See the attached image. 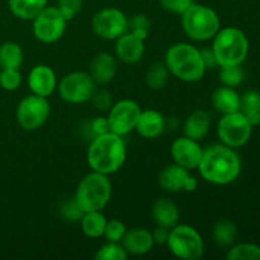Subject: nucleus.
Listing matches in <instances>:
<instances>
[{"instance_id": "a878e982", "label": "nucleus", "mask_w": 260, "mask_h": 260, "mask_svg": "<svg viewBox=\"0 0 260 260\" xmlns=\"http://www.w3.org/2000/svg\"><path fill=\"white\" fill-rule=\"evenodd\" d=\"M213 241L221 248H229L238 238V228L230 220H218L212 229Z\"/></svg>"}, {"instance_id": "f257e3e1", "label": "nucleus", "mask_w": 260, "mask_h": 260, "mask_svg": "<svg viewBox=\"0 0 260 260\" xmlns=\"http://www.w3.org/2000/svg\"><path fill=\"white\" fill-rule=\"evenodd\" d=\"M198 172L208 183L226 185L236 180L241 172V160L234 149L215 144L203 149Z\"/></svg>"}, {"instance_id": "bb28decb", "label": "nucleus", "mask_w": 260, "mask_h": 260, "mask_svg": "<svg viewBox=\"0 0 260 260\" xmlns=\"http://www.w3.org/2000/svg\"><path fill=\"white\" fill-rule=\"evenodd\" d=\"M240 112L253 126L260 124V93L248 90L240 96Z\"/></svg>"}, {"instance_id": "a19ab883", "label": "nucleus", "mask_w": 260, "mask_h": 260, "mask_svg": "<svg viewBox=\"0 0 260 260\" xmlns=\"http://www.w3.org/2000/svg\"><path fill=\"white\" fill-rule=\"evenodd\" d=\"M200 51H201V57H202L203 63H205L206 70H207V69L217 68L218 66L217 58H216L212 48H202V50Z\"/></svg>"}, {"instance_id": "c756f323", "label": "nucleus", "mask_w": 260, "mask_h": 260, "mask_svg": "<svg viewBox=\"0 0 260 260\" xmlns=\"http://www.w3.org/2000/svg\"><path fill=\"white\" fill-rule=\"evenodd\" d=\"M229 260H260V246L254 244H238L229 250Z\"/></svg>"}, {"instance_id": "39448f33", "label": "nucleus", "mask_w": 260, "mask_h": 260, "mask_svg": "<svg viewBox=\"0 0 260 260\" xmlns=\"http://www.w3.org/2000/svg\"><path fill=\"white\" fill-rule=\"evenodd\" d=\"M111 197L112 183L108 175L91 172L79 182L74 198L84 212H90L104 210Z\"/></svg>"}, {"instance_id": "393cba45", "label": "nucleus", "mask_w": 260, "mask_h": 260, "mask_svg": "<svg viewBox=\"0 0 260 260\" xmlns=\"http://www.w3.org/2000/svg\"><path fill=\"white\" fill-rule=\"evenodd\" d=\"M106 216L102 213V211H90V212H84L83 217L80 220L81 230L84 235L91 239L102 238L104 234V229L107 225Z\"/></svg>"}, {"instance_id": "f704fd0d", "label": "nucleus", "mask_w": 260, "mask_h": 260, "mask_svg": "<svg viewBox=\"0 0 260 260\" xmlns=\"http://www.w3.org/2000/svg\"><path fill=\"white\" fill-rule=\"evenodd\" d=\"M22 84V74L17 69H2L0 70V86L4 90L14 91Z\"/></svg>"}, {"instance_id": "4be33fe9", "label": "nucleus", "mask_w": 260, "mask_h": 260, "mask_svg": "<svg viewBox=\"0 0 260 260\" xmlns=\"http://www.w3.org/2000/svg\"><path fill=\"white\" fill-rule=\"evenodd\" d=\"M210 127L211 117L208 112L203 111V109H197L185 118L184 124H183V132H184V136L196 140V141H201L207 136V134L210 132Z\"/></svg>"}, {"instance_id": "4468645a", "label": "nucleus", "mask_w": 260, "mask_h": 260, "mask_svg": "<svg viewBox=\"0 0 260 260\" xmlns=\"http://www.w3.org/2000/svg\"><path fill=\"white\" fill-rule=\"evenodd\" d=\"M203 149L198 141L187 136L174 140L170 147L173 161L188 170L197 169L202 157Z\"/></svg>"}, {"instance_id": "473e14b6", "label": "nucleus", "mask_w": 260, "mask_h": 260, "mask_svg": "<svg viewBox=\"0 0 260 260\" xmlns=\"http://www.w3.org/2000/svg\"><path fill=\"white\" fill-rule=\"evenodd\" d=\"M151 28V20L146 14H135L128 19V30L136 37L146 41Z\"/></svg>"}, {"instance_id": "a211bd4d", "label": "nucleus", "mask_w": 260, "mask_h": 260, "mask_svg": "<svg viewBox=\"0 0 260 260\" xmlns=\"http://www.w3.org/2000/svg\"><path fill=\"white\" fill-rule=\"evenodd\" d=\"M165 128H167V121L162 113L155 109H146L140 113L135 131L144 139L154 140L161 136Z\"/></svg>"}, {"instance_id": "7c9ffc66", "label": "nucleus", "mask_w": 260, "mask_h": 260, "mask_svg": "<svg viewBox=\"0 0 260 260\" xmlns=\"http://www.w3.org/2000/svg\"><path fill=\"white\" fill-rule=\"evenodd\" d=\"M220 81L225 86L235 88L239 86L244 81L245 78V71L241 68V65H230V66H220Z\"/></svg>"}, {"instance_id": "ea45409f", "label": "nucleus", "mask_w": 260, "mask_h": 260, "mask_svg": "<svg viewBox=\"0 0 260 260\" xmlns=\"http://www.w3.org/2000/svg\"><path fill=\"white\" fill-rule=\"evenodd\" d=\"M89 128H90L93 137L107 134V132H111L109 131L108 119H107L106 117H95L94 119H91V121L89 122ZM93 137H91V139H93Z\"/></svg>"}, {"instance_id": "72a5a7b5", "label": "nucleus", "mask_w": 260, "mask_h": 260, "mask_svg": "<svg viewBox=\"0 0 260 260\" xmlns=\"http://www.w3.org/2000/svg\"><path fill=\"white\" fill-rule=\"evenodd\" d=\"M126 233V225L121 220L114 218V220L107 221L103 236L107 241H111V243H122Z\"/></svg>"}, {"instance_id": "4c0bfd02", "label": "nucleus", "mask_w": 260, "mask_h": 260, "mask_svg": "<svg viewBox=\"0 0 260 260\" xmlns=\"http://www.w3.org/2000/svg\"><path fill=\"white\" fill-rule=\"evenodd\" d=\"M90 101L98 111H108L113 106V96L106 89H99V90L95 89Z\"/></svg>"}, {"instance_id": "79ce46f5", "label": "nucleus", "mask_w": 260, "mask_h": 260, "mask_svg": "<svg viewBox=\"0 0 260 260\" xmlns=\"http://www.w3.org/2000/svg\"><path fill=\"white\" fill-rule=\"evenodd\" d=\"M170 229L162 228V226H156L154 231H152V239H154L155 244H159V245H164L167 244L168 238H169Z\"/></svg>"}, {"instance_id": "e433bc0d", "label": "nucleus", "mask_w": 260, "mask_h": 260, "mask_svg": "<svg viewBox=\"0 0 260 260\" xmlns=\"http://www.w3.org/2000/svg\"><path fill=\"white\" fill-rule=\"evenodd\" d=\"M83 0H57L56 7L69 22L80 12L83 8Z\"/></svg>"}, {"instance_id": "ddd939ff", "label": "nucleus", "mask_w": 260, "mask_h": 260, "mask_svg": "<svg viewBox=\"0 0 260 260\" xmlns=\"http://www.w3.org/2000/svg\"><path fill=\"white\" fill-rule=\"evenodd\" d=\"M141 107L132 99H122L109 108L107 117L109 131L119 136H126L136 127L137 119L141 113Z\"/></svg>"}, {"instance_id": "6ab92c4d", "label": "nucleus", "mask_w": 260, "mask_h": 260, "mask_svg": "<svg viewBox=\"0 0 260 260\" xmlns=\"http://www.w3.org/2000/svg\"><path fill=\"white\" fill-rule=\"evenodd\" d=\"M122 245L131 255L141 256L150 253L154 248L155 243L152 239V234L149 230L142 228H135L127 230L126 235L122 240Z\"/></svg>"}, {"instance_id": "37998d69", "label": "nucleus", "mask_w": 260, "mask_h": 260, "mask_svg": "<svg viewBox=\"0 0 260 260\" xmlns=\"http://www.w3.org/2000/svg\"><path fill=\"white\" fill-rule=\"evenodd\" d=\"M197 187H198V180L196 179L193 175H189L188 179L185 180L184 189L183 190H185V192H194V190L197 189Z\"/></svg>"}, {"instance_id": "aec40b11", "label": "nucleus", "mask_w": 260, "mask_h": 260, "mask_svg": "<svg viewBox=\"0 0 260 260\" xmlns=\"http://www.w3.org/2000/svg\"><path fill=\"white\" fill-rule=\"evenodd\" d=\"M151 216L157 226L172 229L179 222V208L169 198H159L154 202L151 208Z\"/></svg>"}, {"instance_id": "5701e85b", "label": "nucleus", "mask_w": 260, "mask_h": 260, "mask_svg": "<svg viewBox=\"0 0 260 260\" xmlns=\"http://www.w3.org/2000/svg\"><path fill=\"white\" fill-rule=\"evenodd\" d=\"M211 101L216 111L222 114L240 111V95L230 86L223 85L222 88L216 89L211 96Z\"/></svg>"}, {"instance_id": "f3484780", "label": "nucleus", "mask_w": 260, "mask_h": 260, "mask_svg": "<svg viewBox=\"0 0 260 260\" xmlns=\"http://www.w3.org/2000/svg\"><path fill=\"white\" fill-rule=\"evenodd\" d=\"M89 74H90L96 85H107V84H109L117 74L116 57L108 52L96 53L90 61Z\"/></svg>"}, {"instance_id": "c9c22d12", "label": "nucleus", "mask_w": 260, "mask_h": 260, "mask_svg": "<svg viewBox=\"0 0 260 260\" xmlns=\"http://www.w3.org/2000/svg\"><path fill=\"white\" fill-rule=\"evenodd\" d=\"M60 212L65 220L73 221V222H75V221H80L84 215V211L81 210L80 206L78 205L75 198L63 202L62 206L60 207Z\"/></svg>"}, {"instance_id": "dca6fc26", "label": "nucleus", "mask_w": 260, "mask_h": 260, "mask_svg": "<svg viewBox=\"0 0 260 260\" xmlns=\"http://www.w3.org/2000/svg\"><path fill=\"white\" fill-rule=\"evenodd\" d=\"M116 56L124 63H136L145 52V41L127 30L116 40Z\"/></svg>"}, {"instance_id": "9d476101", "label": "nucleus", "mask_w": 260, "mask_h": 260, "mask_svg": "<svg viewBox=\"0 0 260 260\" xmlns=\"http://www.w3.org/2000/svg\"><path fill=\"white\" fill-rule=\"evenodd\" d=\"M95 86L96 84L90 74L85 71H73L60 80L58 94L66 103L83 104L90 101Z\"/></svg>"}, {"instance_id": "9b49d317", "label": "nucleus", "mask_w": 260, "mask_h": 260, "mask_svg": "<svg viewBox=\"0 0 260 260\" xmlns=\"http://www.w3.org/2000/svg\"><path fill=\"white\" fill-rule=\"evenodd\" d=\"M51 107L45 96L30 95L24 96L18 103L15 117L17 122L25 131H36L46 123L50 116Z\"/></svg>"}, {"instance_id": "6e6552de", "label": "nucleus", "mask_w": 260, "mask_h": 260, "mask_svg": "<svg viewBox=\"0 0 260 260\" xmlns=\"http://www.w3.org/2000/svg\"><path fill=\"white\" fill-rule=\"evenodd\" d=\"M253 132V124L240 111L223 114L217 124V135L220 141L231 149L244 146L249 141Z\"/></svg>"}, {"instance_id": "2f4dec72", "label": "nucleus", "mask_w": 260, "mask_h": 260, "mask_svg": "<svg viewBox=\"0 0 260 260\" xmlns=\"http://www.w3.org/2000/svg\"><path fill=\"white\" fill-rule=\"evenodd\" d=\"M94 258L96 260H126L128 258V253L122 244L107 241V244L96 250Z\"/></svg>"}, {"instance_id": "423d86ee", "label": "nucleus", "mask_w": 260, "mask_h": 260, "mask_svg": "<svg viewBox=\"0 0 260 260\" xmlns=\"http://www.w3.org/2000/svg\"><path fill=\"white\" fill-rule=\"evenodd\" d=\"M220 18L210 7L193 3L182 14V25L185 35L193 41L205 42L212 40L220 30Z\"/></svg>"}, {"instance_id": "7ed1b4c3", "label": "nucleus", "mask_w": 260, "mask_h": 260, "mask_svg": "<svg viewBox=\"0 0 260 260\" xmlns=\"http://www.w3.org/2000/svg\"><path fill=\"white\" fill-rule=\"evenodd\" d=\"M164 63L173 76L185 83H197L206 73L201 51L187 42L170 46L165 53Z\"/></svg>"}, {"instance_id": "f03ea898", "label": "nucleus", "mask_w": 260, "mask_h": 260, "mask_svg": "<svg viewBox=\"0 0 260 260\" xmlns=\"http://www.w3.org/2000/svg\"><path fill=\"white\" fill-rule=\"evenodd\" d=\"M127 149L123 139L113 132L99 135L91 139L86 152V160L91 172L112 175L123 167Z\"/></svg>"}, {"instance_id": "0eeeda50", "label": "nucleus", "mask_w": 260, "mask_h": 260, "mask_svg": "<svg viewBox=\"0 0 260 260\" xmlns=\"http://www.w3.org/2000/svg\"><path fill=\"white\" fill-rule=\"evenodd\" d=\"M167 245L179 259L197 260L205 253L202 236L189 225H175L170 229Z\"/></svg>"}, {"instance_id": "b1692460", "label": "nucleus", "mask_w": 260, "mask_h": 260, "mask_svg": "<svg viewBox=\"0 0 260 260\" xmlns=\"http://www.w3.org/2000/svg\"><path fill=\"white\" fill-rule=\"evenodd\" d=\"M8 5L18 19L33 20L43 8L47 7V0H8Z\"/></svg>"}, {"instance_id": "2eb2a0df", "label": "nucleus", "mask_w": 260, "mask_h": 260, "mask_svg": "<svg viewBox=\"0 0 260 260\" xmlns=\"http://www.w3.org/2000/svg\"><path fill=\"white\" fill-rule=\"evenodd\" d=\"M28 86L32 94L48 98L57 88V78L55 71L48 65H36L28 75Z\"/></svg>"}, {"instance_id": "20e7f679", "label": "nucleus", "mask_w": 260, "mask_h": 260, "mask_svg": "<svg viewBox=\"0 0 260 260\" xmlns=\"http://www.w3.org/2000/svg\"><path fill=\"white\" fill-rule=\"evenodd\" d=\"M212 51L218 66L241 65L249 53V41L243 30L235 27L220 29L212 38Z\"/></svg>"}, {"instance_id": "58836bf2", "label": "nucleus", "mask_w": 260, "mask_h": 260, "mask_svg": "<svg viewBox=\"0 0 260 260\" xmlns=\"http://www.w3.org/2000/svg\"><path fill=\"white\" fill-rule=\"evenodd\" d=\"M159 2L162 9L178 15H182L193 4V0H159Z\"/></svg>"}, {"instance_id": "c85d7f7f", "label": "nucleus", "mask_w": 260, "mask_h": 260, "mask_svg": "<svg viewBox=\"0 0 260 260\" xmlns=\"http://www.w3.org/2000/svg\"><path fill=\"white\" fill-rule=\"evenodd\" d=\"M169 76L170 73L165 63L155 62L147 69L145 79H146V84L150 88L154 89V90H160L168 84Z\"/></svg>"}, {"instance_id": "1a4fd4ad", "label": "nucleus", "mask_w": 260, "mask_h": 260, "mask_svg": "<svg viewBox=\"0 0 260 260\" xmlns=\"http://www.w3.org/2000/svg\"><path fill=\"white\" fill-rule=\"evenodd\" d=\"M32 30L36 40L42 43H55L62 38L68 20L57 7H46L32 20Z\"/></svg>"}, {"instance_id": "412c9836", "label": "nucleus", "mask_w": 260, "mask_h": 260, "mask_svg": "<svg viewBox=\"0 0 260 260\" xmlns=\"http://www.w3.org/2000/svg\"><path fill=\"white\" fill-rule=\"evenodd\" d=\"M190 175L189 170L178 164L165 167L159 174V185L167 192H180L184 189L185 180Z\"/></svg>"}, {"instance_id": "cd10ccee", "label": "nucleus", "mask_w": 260, "mask_h": 260, "mask_svg": "<svg viewBox=\"0 0 260 260\" xmlns=\"http://www.w3.org/2000/svg\"><path fill=\"white\" fill-rule=\"evenodd\" d=\"M23 50L18 43L5 42L0 46V69H17L23 63Z\"/></svg>"}, {"instance_id": "f8f14e48", "label": "nucleus", "mask_w": 260, "mask_h": 260, "mask_svg": "<svg viewBox=\"0 0 260 260\" xmlns=\"http://www.w3.org/2000/svg\"><path fill=\"white\" fill-rule=\"evenodd\" d=\"M91 28L98 37L116 41L128 30V18L117 8H103L95 13L91 19Z\"/></svg>"}]
</instances>
